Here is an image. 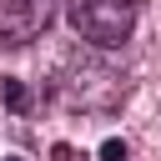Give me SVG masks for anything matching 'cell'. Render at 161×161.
<instances>
[{
	"label": "cell",
	"instance_id": "1",
	"mask_svg": "<svg viewBox=\"0 0 161 161\" xmlns=\"http://www.w3.org/2000/svg\"><path fill=\"white\" fill-rule=\"evenodd\" d=\"M146 0H70V30L96 50H121Z\"/></svg>",
	"mask_w": 161,
	"mask_h": 161
},
{
	"label": "cell",
	"instance_id": "2",
	"mask_svg": "<svg viewBox=\"0 0 161 161\" xmlns=\"http://www.w3.org/2000/svg\"><path fill=\"white\" fill-rule=\"evenodd\" d=\"M126 75L101 65V60H80V65H65L60 80H55V96L70 106V111H116L126 101Z\"/></svg>",
	"mask_w": 161,
	"mask_h": 161
},
{
	"label": "cell",
	"instance_id": "3",
	"mask_svg": "<svg viewBox=\"0 0 161 161\" xmlns=\"http://www.w3.org/2000/svg\"><path fill=\"white\" fill-rule=\"evenodd\" d=\"M60 15V0H0V50H25Z\"/></svg>",
	"mask_w": 161,
	"mask_h": 161
},
{
	"label": "cell",
	"instance_id": "4",
	"mask_svg": "<svg viewBox=\"0 0 161 161\" xmlns=\"http://www.w3.org/2000/svg\"><path fill=\"white\" fill-rule=\"evenodd\" d=\"M0 96H5V106H10L15 116H25V111L35 106V96H30L25 80H15V75H0Z\"/></svg>",
	"mask_w": 161,
	"mask_h": 161
},
{
	"label": "cell",
	"instance_id": "5",
	"mask_svg": "<svg viewBox=\"0 0 161 161\" xmlns=\"http://www.w3.org/2000/svg\"><path fill=\"white\" fill-rule=\"evenodd\" d=\"M101 161H131V146L111 136V141H101Z\"/></svg>",
	"mask_w": 161,
	"mask_h": 161
},
{
	"label": "cell",
	"instance_id": "6",
	"mask_svg": "<svg viewBox=\"0 0 161 161\" xmlns=\"http://www.w3.org/2000/svg\"><path fill=\"white\" fill-rule=\"evenodd\" d=\"M5 161H25V156H5Z\"/></svg>",
	"mask_w": 161,
	"mask_h": 161
}]
</instances>
